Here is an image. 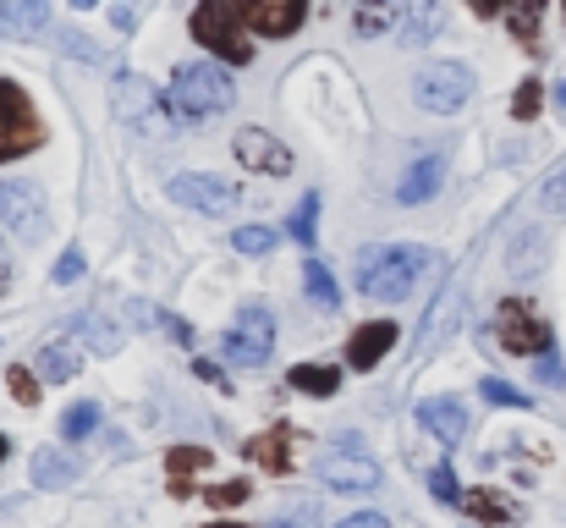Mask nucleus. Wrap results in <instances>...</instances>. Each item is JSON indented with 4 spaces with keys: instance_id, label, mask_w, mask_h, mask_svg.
Returning a JSON list of instances; mask_svg holds the SVG:
<instances>
[{
    "instance_id": "0eeeda50",
    "label": "nucleus",
    "mask_w": 566,
    "mask_h": 528,
    "mask_svg": "<svg viewBox=\"0 0 566 528\" xmlns=\"http://www.w3.org/2000/svg\"><path fill=\"white\" fill-rule=\"evenodd\" d=\"M495 342L517 358H551V325L534 314V303L523 298H506L495 309Z\"/></svg>"
},
{
    "instance_id": "c756f323",
    "label": "nucleus",
    "mask_w": 566,
    "mask_h": 528,
    "mask_svg": "<svg viewBox=\"0 0 566 528\" xmlns=\"http://www.w3.org/2000/svg\"><path fill=\"white\" fill-rule=\"evenodd\" d=\"M539 0H523V6H512V33H517V44H528L534 50V33H539Z\"/></svg>"
},
{
    "instance_id": "20e7f679",
    "label": "nucleus",
    "mask_w": 566,
    "mask_h": 528,
    "mask_svg": "<svg viewBox=\"0 0 566 528\" xmlns=\"http://www.w3.org/2000/svg\"><path fill=\"white\" fill-rule=\"evenodd\" d=\"M39 144H44V122H39L28 89L11 83V77H0V161H22Z\"/></svg>"
},
{
    "instance_id": "9d476101",
    "label": "nucleus",
    "mask_w": 566,
    "mask_h": 528,
    "mask_svg": "<svg viewBox=\"0 0 566 528\" xmlns=\"http://www.w3.org/2000/svg\"><path fill=\"white\" fill-rule=\"evenodd\" d=\"M0 220L11 226V237H22V242H39L44 237V193L33 187V182H22V176H11V182H0Z\"/></svg>"
},
{
    "instance_id": "dca6fc26",
    "label": "nucleus",
    "mask_w": 566,
    "mask_h": 528,
    "mask_svg": "<svg viewBox=\"0 0 566 528\" xmlns=\"http://www.w3.org/2000/svg\"><path fill=\"white\" fill-rule=\"evenodd\" d=\"M457 325H462V287H446V292L434 298L423 331H418V352H434L440 348V337H451Z\"/></svg>"
},
{
    "instance_id": "473e14b6",
    "label": "nucleus",
    "mask_w": 566,
    "mask_h": 528,
    "mask_svg": "<svg viewBox=\"0 0 566 528\" xmlns=\"http://www.w3.org/2000/svg\"><path fill=\"white\" fill-rule=\"evenodd\" d=\"M539 89H545V83H534V77L517 83V94H512V116H517V122H534V116H539V105H545Z\"/></svg>"
},
{
    "instance_id": "e433bc0d",
    "label": "nucleus",
    "mask_w": 566,
    "mask_h": 528,
    "mask_svg": "<svg viewBox=\"0 0 566 528\" xmlns=\"http://www.w3.org/2000/svg\"><path fill=\"white\" fill-rule=\"evenodd\" d=\"M539 209H551V215H566V166L556 176H545V187H539Z\"/></svg>"
},
{
    "instance_id": "72a5a7b5",
    "label": "nucleus",
    "mask_w": 566,
    "mask_h": 528,
    "mask_svg": "<svg viewBox=\"0 0 566 528\" xmlns=\"http://www.w3.org/2000/svg\"><path fill=\"white\" fill-rule=\"evenodd\" d=\"M270 242H275L270 226H237V231H231V248H237V253H264Z\"/></svg>"
},
{
    "instance_id": "a18cd8bd",
    "label": "nucleus",
    "mask_w": 566,
    "mask_h": 528,
    "mask_svg": "<svg viewBox=\"0 0 566 528\" xmlns=\"http://www.w3.org/2000/svg\"><path fill=\"white\" fill-rule=\"evenodd\" d=\"M6 287H11V265H6V248H0V298H6Z\"/></svg>"
},
{
    "instance_id": "5701e85b",
    "label": "nucleus",
    "mask_w": 566,
    "mask_h": 528,
    "mask_svg": "<svg viewBox=\"0 0 566 528\" xmlns=\"http://www.w3.org/2000/svg\"><path fill=\"white\" fill-rule=\"evenodd\" d=\"M539 259H545V231H539V226H528V231L512 242L506 270H512V276H539Z\"/></svg>"
},
{
    "instance_id": "39448f33",
    "label": "nucleus",
    "mask_w": 566,
    "mask_h": 528,
    "mask_svg": "<svg viewBox=\"0 0 566 528\" xmlns=\"http://www.w3.org/2000/svg\"><path fill=\"white\" fill-rule=\"evenodd\" d=\"M192 39H198L203 50L226 55L231 66H248V61H253V44H248V33H242V17H237V6H226V0H203V6L192 11Z\"/></svg>"
},
{
    "instance_id": "1a4fd4ad",
    "label": "nucleus",
    "mask_w": 566,
    "mask_h": 528,
    "mask_svg": "<svg viewBox=\"0 0 566 528\" xmlns=\"http://www.w3.org/2000/svg\"><path fill=\"white\" fill-rule=\"evenodd\" d=\"M270 348H275V320H270V309H259V303H248L242 314H237V331L226 337V363H237V369H259V363H270Z\"/></svg>"
},
{
    "instance_id": "2eb2a0df",
    "label": "nucleus",
    "mask_w": 566,
    "mask_h": 528,
    "mask_svg": "<svg viewBox=\"0 0 566 528\" xmlns=\"http://www.w3.org/2000/svg\"><path fill=\"white\" fill-rule=\"evenodd\" d=\"M390 348H396V325H390V320L358 325V331H353V342H347V363H353L358 374H369V369H375Z\"/></svg>"
},
{
    "instance_id": "f03ea898",
    "label": "nucleus",
    "mask_w": 566,
    "mask_h": 528,
    "mask_svg": "<svg viewBox=\"0 0 566 528\" xmlns=\"http://www.w3.org/2000/svg\"><path fill=\"white\" fill-rule=\"evenodd\" d=\"M231 100H237V89H231L226 66H214V61L177 66V77H171V116H177V122L220 116V111H231Z\"/></svg>"
},
{
    "instance_id": "c9c22d12",
    "label": "nucleus",
    "mask_w": 566,
    "mask_h": 528,
    "mask_svg": "<svg viewBox=\"0 0 566 528\" xmlns=\"http://www.w3.org/2000/svg\"><path fill=\"white\" fill-rule=\"evenodd\" d=\"M248 496H253V490H248L242 479H226V485H209V490H203V501H209V507H242Z\"/></svg>"
},
{
    "instance_id": "bb28decb",
    "label": "nucleus",
    "mask_w": 566,
    "mask_h": 528,
    "mask_svg": "<svg viewBox=\"0 0 566 528\" xmlns=\"http://www.w3.org/2000/svg\"><path fill=\"white\" fill-rule=\"evenodd\" d=\"M303 287H308V298H314L319 309H336V303H342L336 276H331V265H319V259H308V265H303Z\"/></svg>"
},
{
    "instance_id": "49530a36",
    "label": "nucleus",
    "mask_w": 566,
    "mask_h": 528,
    "mask_svg": "<svg viewBox=\"0 0 566 528\" xmlns=\"http://www.w3.org/2000/svg\"><path fill=\"white\" fill-rule=\"evenodd\" d=\"M556 105H562V111H566V83H556Z\"/></svg>"
},
{
    "instance_id": "58836bf2",
    "label": "nucleus",
    "mask_w": 566,
    "mask_h": 528,
    "mask_svg": "<svg viewBox=\"0 0 566 528\" xmlns=\"http://www.w3.org/2000/svg\"><path fill=\"white\" fill-rule=\"evenodd\" d=\"M429 490H434V501H462V490H457V474H451V463H440V468L429 474Z\"/></svg>"
},
{
    "instance_id": "4468645a",
    "label": "nucleus",
    "mask_w": 566,
    "mask_h": 528,
    "mask_svg": "<svg viewBox=\"0 0 566 528\" xmlns=\"http://www.w3.org/2000/svg\"><path fill=\"white\" fill-rule=\"evenodd\" d=\"M418 418H423V429H429L440 446H462V435H468V407H462L457 396H434V402H423Z\"/></svg>"
},
{
    "instance_id": "a211bd4d",
    "label": "nucleus",
    "mask_w": 566,
    "mask_h": 528,
    "mask_svg": "<svg viewBox=\"0 0 566 528\" xmlns=\"http://www.w3.org/2000/svg\"><path fill=\"white\" fill-rule=\"evenodd\" d=\"M292 446H297V429H292V424H275L270 435H253V441H248V457L264 463L270 474H286V468H292Z\"/></svg>"
},
{
    "instance_id": "f3484780",
    "label": "nucleus",
    "mask_w": 566,
    "mask_h": 528,
    "mask_svg": "<svg viewBox=\"0 0 566 528\" xmlns=\"http://www.w3.org/2000/svg\"><path fill=\"white\" fill-rule=\"evenodd\" d=\"M440 176H446V155H423L418 166H407V172H401L396 198H401V204H423V198H434V193H440Z\"/></svg>"
},
{
    "instance_id": "4be33fe9",
    "label": "nucleus",
    "mask_w": 566,
    "mask_h": 528,
    "mask_svg": "<svg viewBox=\"0 0 566 528\" xmlns=\"http://www.w3.org/2000/svg\"><path fill=\"white\" fill-rule=\"evenodd\" d=\"M166 468H171V496H177V501H188L192 496V474H198V468H209V452H203V446H177V452H166Z\"/></svg>"
},
{
    "instance_id": "6ab92c4d",
    "label": "nucleus",
    "mask_w": 566,
    "mask_h": 528,
    "mask_svg": "<svg viewBox=\"0 0 566 528\" xmlns=\"http://www.w3.org/2000/svg\"><path fill=\"white\" fill-rule=\"evenodd\" d=\"M77 474H83V463H77L72 452H50V446H44V452L33 457V485H39V490H61V485H72Z\"/></svg>"
},
{
    "instance_id": "9b49d317",
    "label": "nucleus",
    "mask_w": 566,
    "mask_h": 528,
    "mask_svg": "<svg viewBox=\"0 0 566 528\" xmlns=\"http://www.w3.org/2000/svg\"><path fill=\"white\" fill-rule=\"evenodd\" d=\"M171 198L188 204V209H198V215H231V209H237V187H231L226 176H214V172L171 176Z\"/></svg>"
},
{
    "instance_id": "ea45409f",
    "label": "nucleus",
    "mask_w": 566,
    "mask_h": 528,
    "mask_svg": "<svg viewBox=\"0 0 566 528\" xmlns=\"http://www.w3.org/2000/svg\"><path fill=\"white\" fill-rule=\"evenodd\" d=\"M401 17V6H390V11H358V33H379V28H390Z\"/></svg>"
},
{
    "instance_id": "f257e3e1",
    "label": "nucleus",
    "mask_w": 566,
    "mask_h": 528,
    "mask_svg": "<svg viewBox=\"0 0 566 528\" xmlns=\"http://www.w3.org/2000/svg\"><path fill=\"white\" fill-rule=\"evenodd\" d=\"M434 265H440L434 248H418V242L375 248V253H364V265H358V292H364V298H379V303H401Z\"/></svg>"
},
{
    "instance_id": "2f4dec72",
    "label": "nucleus",
    "mask_w": 566,
    "mask_h": 528,
    "mask_svg": "<svg viewBox=\"0 0 566 528\" xmlns=\"http://www.w3.org/2000/svg\"><path fill=\"white\" fill-rule=\"evenodd\" d=\"M61 429H66V441H83V435H94V429H99V407H94V402H77V407L61 418Z\"/></svg>"
},
{
    "instance_id": "aec40b11",
    "label": "nucleus",
    "mask_w": 566,
    "mask_h": 528,
    "mask_svg": "<svg viewBox=\"0 0 566 528\" xmlns=\"http://www.w3.org/2000/svg\"><path fill=\"white\" fill-rule=\"evenodd\" d=\"M0 28L6 33H44L50 28V6L44 0H0Z\"/></svg>"
},
{
    "instance_id": "f704fd0d",
    "label": "nucleus",
    "mask_w": 566,
    "mask_h": 528,
    "mask_svg": "<svg viewBox=\"0 0 566 528\" xmlns=\"http://www.w3.org/2000/svg\"><path fill=\"white\" fill-rule=\"evenodd\" d=\"M6 391H11L22 407H33V402H39V374H33V369H6Z\"/></svg>"
},
{
    "instance_id": "412c9836",
    "label": "nucleus",
    "mask_w": 566,
    "mask_h": 528,
    "mask_svg": "<svg viewBox=\"0 0 566 528\" xmlns=\"http://www.w3.org/2000/svg\"><path fill=\"white\" fill-rule=\"evenodd\" d=\"M77 369H83V358H77V348H66V342H44L39 358H33V374H39V380H50V385L72 380Z\"/></svg>"
},
{
    "instance_id": "a878e982",
    "label": "nucleus",
    "mask_w": 566,
    "mask_h": 528,
    "mask_svg": "<svg viewBox=\"0 0 566 528\" xmlns=\"http://www.w3.org/2000/svg\"><path fill=\"white\" fill-rule=\"evenodd\" d=\"M434 6H401V17H396V39L412 50V44H423L429 33H434Z\"/></svg>"
},
{
    "instance_id": "b1692460",
    "label": "nucleus",
    "mask_w": 566,
    "mask_h": 528,
    "mask_svg": "<svg viewBox=\"0 0 566 528\" xmlns=\"http://www.w3.org/2000/svg\"><path fill=\"white\" fill-rule=\"evenodd\" d=\"M72 337H83L94 352H122V331H116L99 309H94V314H77V320H72Z\"/></svg>"
},
{
    "instance_id": "ddd939ff",
    "label": "nucleus",
    "mask_w": 566,
    "mask_h": 528,
    "mask_svg": "<svg viewBox=\"0 0 566 528\" xmlns=\"http://www.w3.org/2000/svg\"><path fill=\"white\" fill-rule=\"evenodd\" d=\"M237 161H242L248 172H264V176L292 172V149H286L275 133H264V127H242V133H237Z\"/></svg>"
},
{
    "instance_id": "f8f14e48",
    "label": "nucleus",
    "mask_w": 566,
    "mask_h": 528,
    "mask_svg": "<svg viewBox=\"0 0 566 528\" xmlns=\"http://www.w3.org/2000/svg\"><path fill=\"white\" fill-rule=\"evenodd\" d=\"M237 17H242V28H253L264 39H286L303 28L308 6L303 0H253V6H237Z\"/></svg>"
},
{
    "instance_id": "79ce46f5",
    "label": "nucleus",
    "mask_w": 566,
    "mask_h": 528,
    "mask_svg": "<svg viewBox=\"0 0 566 528\" xmlns=\"http://www.w3.org/2000/svg\"><path fill=\"white\" fill-rule=\"evenodd\" d=\"M539 380H545V385H562V380H566L562 358H539Z\"/></svg>"
},
{
    "instance_id": "393cba45",
    "label": "nucleus",
    "mask_w": 566,
    "mask_h": 528,
    "mask_svg": "<svg viewBox=\"0 0 566 528\" xmlns=\"http://www.w3.org/2000/svg\"><path fill=\"white\" fill-rule=\"evenodd\" d=\"M286 385H292V391H308V396H336L342 374L325 369V363H297V369L286 374Z\"/></svg>"
},
{
    "instance_id": "09e8293b",
    "label": "nucleus",
    "mask_w": 566,
    "mask_h": 528,
    "mask_svg": "<svg viewBox=\"0 0 566 528\" xmlns=\"http://www.w3.org/2000/svg\"><path fill=\"white\" fill-rule=\"evenodd\" d=\"M214 528H242V524H214Z\"/></svg>"
},
{
    "instance_id": "7ed1b4c3",
    "label": "nucleus",
    "mask_w": 566,
    "mask_h": 528,
    "mask_svg": "<svg viewBox=\"0 0 566 528\" xmlns=\"http://www.w3.org/2000/svg\"><path fill=\"white\" fill-rule=\"evenodd\" d=\"M412 100H418V111H429V116H457V111L473 100V72H468L462 61H429V66H418V77H412Z\"/></svg>"
},
{
    "instance_id": "6e6552de",
    "label": "nucleus",
    "mask_w": 566,
    "mask_h": 528,
    "mask_svg": "<svg viewBox=\"0 0 566 528\" xmlns=\"http://www.w3.org/2000/svg\"><path fill=\"white\" fill-rule=\"evenodd\" d=\"M319 479L331 490H379V463L358 446V435H342L325 457H319Z\"/></svg>"
},
{
    "instance_id": "a19ab883",
    "label": "nucleus",
    "mask_w": 566,
    "mask_h": 528,
    "mask_svg": "<svg viewBox=\"0 0 566 528\" xmlns=\"http://www.w3.org/2000/svg\"><path fill=\"white\" fill-rule=\"evenodd\" d=\"M155 320H160V325H166V331H171L182 348H192V325H188V320H177V314H155Z\"/></svg>"
},
{
    "instance_id": "c85d7f7f",
    "label": "nucleus",
    "mask_w": 566,
    "mask_h": 528,
    "mask_svg": "<svg viewBox=\"0 0 566 528\" xmlns=\"http://www.w3.org/2000/svg\"><path fill=\"white\" fill-rule=\"evenodd\" d=\"M479 396L490 402V407H528L534 396H523L517 385H506V380H495V374H484V385H479Z\"/></svg>"
},
{
    "instance_id": "4c0bfd02",
    "label": "nucleus",
    "mask_w": 566,
    "mask_h": 528,
    "mask_svg": "<svg viewBox=\"0 0 566 528\" xmlns=\"http://www.w3.org/2000/svg\"><path fill=\"white\" fill-rule=\"evenodd\" d=\"M83 270H88V259H83V248H66V253L55 259V281H61V287H72V281H83Z\"/></svg>"
},
{
    "instance_id": "37998d69",
    "label": "nucleus",
    "mask_w": 566,
    "mask_h": 528,
    "mask_svg": "<svg viewBox=\"0 0 566 528\" xmlns=\"http://www.w3.org/2000/svg\"><path fill=\"white\" fill-rule=\"evenodd\" d=\"M336 528H390V524H385L379 513H358V518H342Z\"/></svg>"
},
{
    "instance_id": "8fccbe9b",
    "label": "nucleus",
    "mask_w": 566,
    "mask_h": 528,
    "mask_svg": "<svg viewBox=\"0 0 566 528\" xmlns=\"http://www.w3.org/2000/svg\"><path fill=\"white\" fill-rule=\"evenodd\" d=\"M275 528H292V524H275Z\"/></svg>"
},
{
    "instance_id": "de8ad7c7",
    "label": "nucleus",
    "mask_w": 566,
    "mask_h": 528,
    "mask_svg": "<svg viewBox=\"0 0 566 528\" xmlns=\"http://www.w3.org/2000/svg\"><path fill=\"white\" fill-rule=\"evenodd\" d=\"M6 452H11V441H6V435H0V463H6Z\"/></svg>"
},
{
    "instance_id": "c03bdc74",
    "label": "nucleus",
    "mask_w": 566,
    "mask_h": 528,
    "mask_svg": "<svg viewBox=\"0 0 566 528\" xmlns=\"http://www.w3.org/2000/svg\"><path fill=\"white\" fill-rule=\"evenodd\" d=\"M192 369H198L209 385H226V369H220V363H192Z\"/></svg>"
},
{
    "instance_id": "423d86ee",
    "label": "nucleus",
    "mask_w": 566,
    "mask_h": 528,
    "mask_svg": "<svg viewBox=\"0 0 566 528\" xmlns=\"http://www.w3.org/2000/svg\"><path fill=\"white\" fill-rule=\"evenodd\" d=\"M116 116L149 138H166L171 133V100H160V89L149 77H116Z\"/></svg>"
},
{
    "instance_id": "cd10ccee",
    "label": "nucleus",
    "mask_w": 566,
    "mask_h": 528,
    "mask_svg": "<svg viewBox=\"0 0 566 528\" xmlns=\"http://www.w3.org/2000/svg\"><path fill=\"white\" fill-rule=\"evenodd\" d=\"M462 507H468L473 518H501V524H512V518H517V507H512V501H501V496H490V490H468V496H462Z\"/></svg>"
},
{
    "instance_id": "7c9ffc66",
    "label": "nucleus",
    "mask_w": 566,
    "mask_h": 528,
    "mask_svg": "<svg viewBox=\"0 0 566 528\" xmlns=\"http://www.w3.org/2000/svg\"><path fill=\"white\" fill-rule=\"evenodd\" d=\"M297 242H314V231H319V193H308L303 204H297V215H292V226H286Z\"/></svg>"
}]
</instances>
